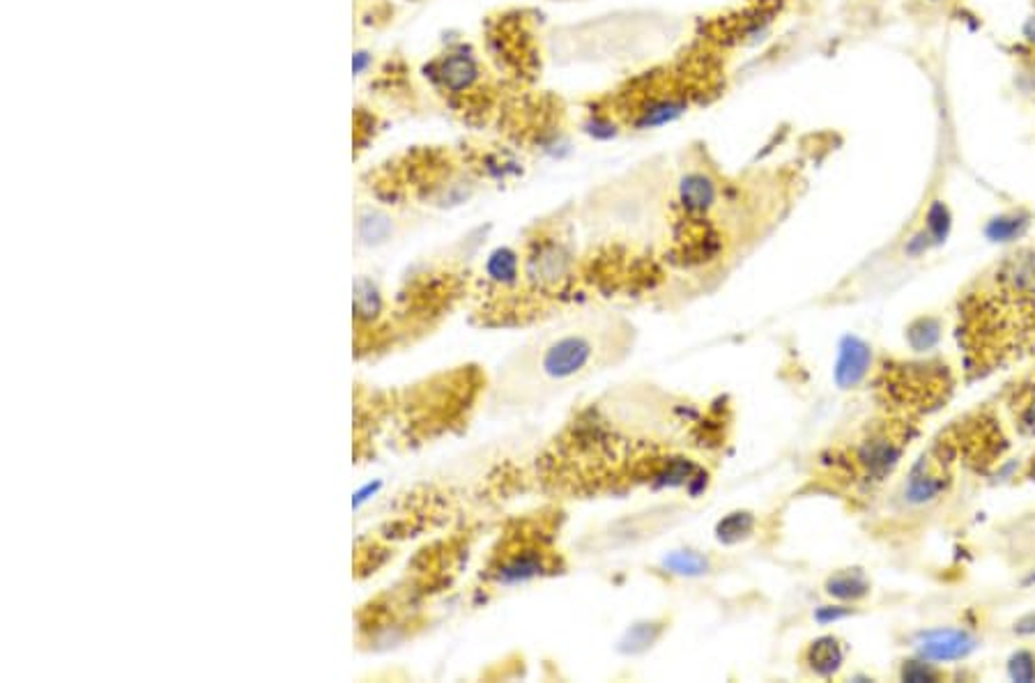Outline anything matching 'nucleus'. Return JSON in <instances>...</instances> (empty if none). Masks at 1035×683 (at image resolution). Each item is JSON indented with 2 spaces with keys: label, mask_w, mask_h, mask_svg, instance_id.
<instances>
[{
  "label": "nucleus",
  "mask_w": 1035,
  "mask_h": 683,
  "mask_svg": "<svg viewBox=\"0 0 1035 683\" xmlns=\"http://www.w3.org/2000/svg\"><path fill=\"white\" fill-rule=\"evenodd\" d=\"M518 277H521V263H518L515 251L504 247L488 255L486 279L492 286H498V288H509V286H514V283L518 281Z\"/></svg>",
  "instance_id": "obj_10"
},
{
  "label": "nucleus",
  "mask_w": 1035,
  "mask_h": 683,
  "mask_svg": "<svg viewBox=\"0 0 1035 683\" xmlns=\"http://www.w3.org/2000/svg\"><path fill=\"white\" fill-rule=\"evenodd\" d=\"M1022 33H1024V37L1031 44H1035V17H1031L1029 21L1024 23V30H1022Z\"/></svg>",
  "instance_id": "obj_28"
},
{
  "label": "nucleus",
  "mask_w": 1035,
  "mask_h": 683,
  "mask_svg": "<svg viewBox=\"0 0 1035 683\" xmlns=\"http://www.w3.org/2000/svg\"><path fill=\"white\" fill-rule=\"evenodd\" d=\"M941 341V322L937 318H918L916 322H911L906 329V343L911 345V350L925 352L932 350L934 345Z\"/></svg>",
  "instance_id": "obj_16"
},
{
  "label": "nucleus",
  "mask_w": 1035,
  "mask_h": 683,
  "mask_svg": "<svg viewBox=\"0 0 1035 683\" xmlns=\"http://www.w3.org/2000/svg\"><path fill=\"white\" fill-rule=\"evenodd\" d=\"M902 451H905V437L879 433L860 444L859 463L860 467L866 469L867 476H872V479H883V476L890 475V469L898 465Z\"/></svg>",
  "instance_id": "obj_5"
},
{
  "label": "nucleus",
  "mask_w": 1035,
  "mask_h": 683,
  "mask_svg": "<svg viewBox=\"0 0 1035 683\" xmlns=\"http://www.w3.org/2000/svg\"><path fill=\"white\" fill-rule=\"evenodd\" d=\"M366 62H368L366 53H357V56H355V72H357V74L362 72V69L366 67Z\"/></svg>",
  "instance_id": "obj_29"
},
{
  "label": "nucleus",
  "mask_w": 1035,
  "mask_h": 683,
  "mask_svg": "<svg viewBox=\"0 0 1035 683\" xmlns=\"http://www.w3.org/2000/svg\"><path fill=\"white\" fill-rule=\"evenodd\" d=\"M544 570L545 564L544 559H541V554L522 553L515 554V557H509L498 570H495V582L506 585V587H514V585H522V582L527 580H534V577L541 576Z\"/></svg>",
  "instance_id": "obj_8"
},
{
  "label": "nucleus",
  "mask_w": 1035,
  "mask_h": 683,
  "mask_svg": "<svg viewBox=\"0 0 1035 683\" xmlns=\"http://www.w3.org/2000/svg\"><path fill=\"white\" fill-rule=\"evenodd\" d=\"M589 134L599 136V138H610V136H615V130H612L610 124L608 122H600V120H594V122L589 124Z\"/></svg>",
  "instance_id": "obj_27"
},
{
  "label": "nucleus",
  "mask_w": 1035,
  "mask_h": 683,
  "mask_svg": "<svg viewBox=\"0 0 1035 683\" xmlns=\"http://www.w3.org/2000/svg\"><path fill=\"white\" fill-rule=\"evenodd\" d=\"M851 615V610L849 608H819L815 615V619L819 621V624H831V621H837V619H844V616Z\"/></svg>",
  "instance_id": "obj_25"
},
{
  "label": "nucleus",
  "mask_w": 1035,
  "mask_h": 683,
  "mask_svg": "<svg viewBox=\"0 0 1035 683\" xmlns=\"http://www.w3.org/2000/svg\"><path fill=\"white\" fill-rule=\"evenodd\" d=\"M929 247H934L932 239H929L928 232L921 231V232H916V235H913V238L909 239V244H906V254H909V255H921V254H925V251H928Z\"/></svg>",
  "instance_id": "obj_24"
},
{
  "label": "nucleus",
  "mask_w": 1035,
  "mask_h": 683,
  "mask_svg": "<svg viewBox=\"0 0 1035 683\" xmlns=\"http://www.w3.org/2000/svg\"><path fill=\"white\" fill-rule=\"evenodd\" d=\"M902 679H905V681H911V683L937 681V679H939V672L934 670L932 663L909 661V663H905V667H902Z\"/></svg>",
  "instance_id": "obj_23"
},
{
  "label": "nucleus",
  "mask_w": 1035,
  "mask_h": 683,
  "mask_svg": "<svg viewBox=\"0 0 1035 683\" xmlns=\"http://www.w3.org/2000/svg\"><path fill=\"white\" fill-rule=\"evenodd\" d=\"M953 460H955V444L953 442H937L932 451L922 453L906 481V499L913 504L932 502L948 488L953 479Z\"/></svg>",
  "instance_id": "obj_2"
},
{
  "label": "nucleus",
  "mask_w": 1035,
  "mask_h": 683,
  "mask_svg": "<svg viewBox=\"0 0 1035 683\" xmlns=\"http://www.w3.org/2000/svg\"><path fill=\"white\" fill-rule=\"evenodd\" d=\"M600 352L596 334L589 329H566L541 345L534 366L548 387H561L592 371Z\"/></svg>",
  "instance_id": "obj_1"
},
{
  "label": "nucleus",
  "mask_w": 1035,
  "mask_h": 683,
  "mask_svg": "<svg viewBox=\"0 0 1035 683\" xmlns=\"http://www.w3.org/2000/svg\"><path fill=\"white\" fill-rule=\"evenodd\" d=\"M976 647L978 642L967 631L945 628V631L925 632L918 642V654L929 663H948L962 661Z\"/></svg>",
  "instance_id": "obj_4"
},
{
  "label": "nucleus",
  "mask_w": 1035,
  "mask_h": 683,
  "mask_svg": "<svg viewBox=\"0 0 1035 683\" xmlns=\"http://www.w3.org/2000/svg\"><path fill=\"white\" fill-rule=\"evenodd\" d=\"M389 232H391V221L387 219L385 215L371 212L368 216H362V219H359V235H362L364 242H368V244L385 242V239L389 238Z\"/></svg>",
  "instance_id": "obj_20"
},
{
  "label": "nucleus",
  "mask_w": 1035,
  "mask_h": 683,
  "mask_svg": "<svg viewBox=\"0 0 1035 683\" xmlns=\"http://www.w3.org/2000/svg\"><path fill=\"white\" fill-rule=\"evenodd\" d=\"M1031 224V216L1024 212H1010V215H999L994 219L987 221L984 226V235L992 242H1013V239L1022 238Z\"/></svg>",
  "instance_id": "obj_14"
},
{
  "label": "nucleus",
  "mask_w": 1035,
  "mask_h": 683,
  "mask_svg": "<svg viewBox=\"0 0 1035 683\" xmlns=\"http://www.w3.org/2000/svg\"><path fill=\"white\" fill-rule=\"evenodd\" d=\"M1017 635H1035V612H1029V615H1024L1022 619L1015 621V628H1013Z\"/></svg>",
  "instance_id": "obj_26"
},
{
  "label": "nucleus",
  "mask_w": 1035,
  "mask_h": 683,
  "mask_svg": "<svg viewBox=\"0 0 1035 683\" xmlns=\"http://www.w3.org/2000/svg\"><path fill=\"white\" fill-rule=\"evenodd\" d=\"M382 310V294L378 286L368 279H359L355 283V316L359 322H371Z\"/></svg>",
  "instance_id": "obj_15"
},
{
  "label": "nucleus",
  "mask_w": 1035,
  "mask_h": 683,
  "mask_svg": "<svg viewBox=\"0 0 1035 683\" xmlns=\"http://www.w3.org/2000/svg\"><path fill=\"white\" fill-rule=\"evenodd\" d=\"M753 527H755L753 515L746 514V511H736V514H730L727 518L720 520L716 534H718V541L736 543L741 541L743 537H748V534L753 531Z\"/></svg>",
  "instance_id": "obj_19"
},
{
  "label": "nucleus",
  "mask_w": 1035,
  "mask_h": 683,
  "mask_svg": "<svg viewBox=\"0 0 1035 683\" xmlns=\"http://www.w3.org/2000/svg\"><path fill=\"white\" fill-rule=\"evenodd\" d=\"M686 111V104L672 97H663V99H654L647 104L642 111H638V118L633 120L635 127L647 130V127H661V124L672 122L674 118H679Z\"/></svg>",
  "instance_id": "obj_12"
},
{
  "label": "nucleus",
  "mask_w": 1035,
  "mask_h": 683,
  "mask_svg": "<svg viewBox=\"0 0 1035 683\" xmlns=\"http://www.w3.org/2000/svg\"><path fill=\"white\" fill-rule=\"evenodd\" d=\"M568 270V254L560 244H544L529 260V277L541 286L557 283Z\"/></svg>",
  "instance_id": "obj_6"
},
{
  "label": "nucleus",
  "mask_w": 1035,
  "mask_h": 683,
  "mask_svg": "<svg viewBox=\"0 0 1035 683\" xmlns=\"http://www.w3.org/2000/svg\"><path fill=\"white\" fill-rule=\"evenodd\" d=\"M476 74H479L476 62L472 60L470 56H463V53L449 56L447 60H442L440 65L442 83L447 85L449 90L453 92H460L465 90V88H470V85L474 83Z\"/></svg>",
  "instance_id": "obj_11"
},
{
  "label": "nucleus",
  "mask_w": 1035,
  "mask_h": 683,
  "mask_svg": "<svg viewBox=\"0 0 1035 683\" xmlns=\"http://www.w3.org/2000/svg\"><path fill=\"white\" fill-rule=\"evenodd\" d=\"M827 593L837 601H859L870 593V582L860 570H844L828 577Z\"/></svg>",
  "instance_id": "obj_13"
},
{
  "label": "nucleus",
  "mask_w": 1035,
  "mask_h": 683,
  "mask_svg": "<svg viewBox=\"0 0 1035 683\" xmlns=\"http://www.w3.org/2000/svg\"><path fill=\"white\" fill-rule=\"evenodd\" d=\"M1008 677L1019 683L1035 681V654L1029 649L1015 651L1008 658Z\"/></svg>",
  "instance_id": "obj_21"
},
{
  "label": "nucleus",
  "mask_w": 1035,
  "mask_h": 683,
  "mask_svg": "<svg viewBox=\"0 0 1035 683\" xmlns=\"http://www.w3.org/2000/svg\"><path fill=\"white\" fill-rule=\"evenodd\" d=\"M951 226L953 216L948 205L941 203V200H932L928 208V215H925V228H922L929 235L932 244L945 242V238L951 235Z\"/></svg>",
  "instance_id": "obj_18"
},
{
  "label": "nucleus",
  "mask_w": 1035,
  "mask_h": 683,
  "mask_svg": "<svg viewBox=\"0 0 1035 683\" xmlns=\"http://www.w3.org/2000/svg\"><path fill=\"white\" fill-rule=\"evenodd\" d=\"M718 192H716V182L704 173H688L679 184V200L688 212L700 215L707 212L713 205Z\"/></svg>",
  "instance_id": "obj_7"
},
{
  "label": "nucleus",
  "mask_w": 1035,
  "mask_h": 683,
  "mask_svg": "<svg viewBox=\"0 0 1035 683\" xmlns=\"http://www.w3.org/2000/svg\"><path fill=\"white\" fill-rule=\"evenodd\" d=\"M658 632H661V628L654 626V624H639V626H633L628 631L626 638H623L622 651H626V654H638V651L647 649V647H651V642L658 638Z\"/></svg>",
  "instance_id": "obj_22"
},
{
  "label": "nucleus",
  "mask_w": 1035,
  "mask_h": 683,
  "mask_svg": "<svg viewBox=\"0 0 1035 683\" xmlns=\"http://www.w3.org/2000/svg\"><path fill=\"white\" fill-rule=\"evenodd\" d=\"M805 661L810 670L819 677H833L843 667L844 651L835 638H819L808 647Z\"/></svg>",
  "instance_id": "obj_9"
},
{
  "label": "nucleus",
  "mask_w": 1035,
  "mask_h": 683,
  "mask_svg": "<svg viewBox=\"0 0 1035 683\" xmlns=\"http://www.w3.org/2000/svg\"><path fill=\"white\" fill-rule=\"evenodd\" d=\"M663 566H665L670 573H674V576L695 577V576H704V573H707L709 559H704L702 554L693 553V550H677V553L668 554V557L663 559Z\"/></svg>",
  "instance_id": "obj_17"
},
{
  "label": "nucleus",
  "mask_w": 1035,
  "mask_h": 683,
  "mask_svg": "<svg viewBox=\"0 0 1035 683\" xmlns=\"http://www.w3.org/2000/svg\"><path fill=\"white\" fill-rule=\"evenodd\" d=\"M929 3H939V0H929Z\"/></svg>",
  "instance_id": "obj_31"
},
{
  "label": "nucleus",
  "mask_w": 1035,
  "mask_h": 683,
  "mask_svg": "<svg viewBox=\"0 0 1035 683\" xmlns=\"http://www.w3.org/2000/svg\"><path fill=\"white\" fill-rule=\"evenodd\" d=\"M1033 582H1035V573H1031V576L1024 580V585H1033Z\"/></svg>",
  "instance_id": "obj_30"
},
{
  "label": "nucleus",
  "mask_w": 1035,
  "mask_h": 683,
  "mask_svg": "<svg viewBox=\"0 0 1035 683\" xmlns=\"http://www.w3.org/2000/svg\"><path fill=\"white\" fill-rule=\"evenodd\" d=\"M872 366V348L859 336H844L837 348V362L833 368V380L840 389L859 387Z\"/></svg>",
  "instance_id": "obj_3"
}]
</instances>
